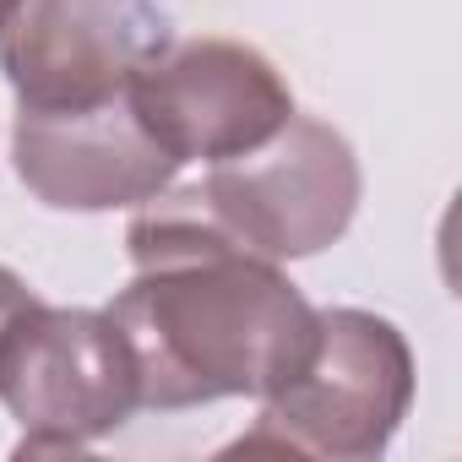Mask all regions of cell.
Here are the masks:
<instances>
[{"label": "cell", "instance_id": "6da1fadb", "mask_svg": "<svg viewBox=\"0 0 462 462\" xmlns=\"http://www.w3.org/2000/svg\"><path fill=\"white\" fill-rule=\"evenodd\" d=\"M136 278L109 300L142 408L174 413L223 397H273L316 348V305L283 262L240 245L196 190H158L125 228Z\"/></svg>", "mask_w": 462, "mask_h": 462}, {"label": "cell", "instance_id": "8992f818", "mask_svg": "<svg viewBox=\"0 0 462 462\" xmlns=\"http://www.w3.org/2000/svg\"><path fill=\"white\" fill-rule=\"evenodd\" d=\"M163 39L152 0H6L0 71L17 109H88L120 98Z\"/></svg>", "mask_w": 462, "mask_h": 462}, {"label": "cell", "instance_id": "52a82bcc", "mask_svg": "<svg viewBox=\"0 0 462 462\" xmlns=\"http://www.w3.org/2000/svg\"><path fill=\"white\" fill-rule=\"evenodd\" d=\"M12 163L17 180L55 212L142 207L180 174V163L136 120L131 88L88 109H17Z\"/></svg>", "mask_w": 462, "mask_h": 462}, {"label": "cell", "instance_id": "ba28073f", "mask_svg": "<svg viewBox=\"0 0 462 462\" xmlns=\"http://www.w3.org/2000/svg\"><path fill=\"white\" fill-rule=\"evenodd\" d=\"M39 305V289L23 278V273H12V267H0V343H6V332L28 316Z\"/></svg>", "mask_w": 462, "mask_h": 462}, {"label": "cell", "instance_id": "277c9868", "mask_svg": "<svg viewBox=\"0 0 462 462\" xmlns=\"http://www.w3.org/2000/svg\"><path fill=\"white\" fill-rule=\"evenodd\" d=\"M190 190L240 245L273 262H300L348 235L359 212V158L343 131L294 115L262 147L207 163V180Z\"/></svg>", "mask_w": 462, "mask_h": 462}, {"label": "cell", "instance_id": "7a4b0ae2", "mask_svg": "<svg viewBox=\"0 0 462 462\" xmlns=\"http://www.w3.org/2000/svg\"><path fill=\"white\" fill-rule=\"evenodd\" d=\"M413 408L408 337L375 310H316V348L289 386L262 397L256 424L223 457H327L370 462Z\"/></svg>", "mask_w": 462, "mask_h": 462}, {"label": "cell", "instance_id": "5b68a950", "mask_svg": "<svg viewBox=\"0 0 462 462\" xmlns=\"http://www.w3.org/2000/svg\"><path fill=\"white\" fill-rule=\"evenodd\" d=\"M131 109L174 163H223L294 120V88L245 39H163L131 77Z\"/></svg>", "mask_w": 462, "mask_h": 462}, {"label": "cell", "instance_id": "9c48e42d", "mask_svg": "<svg viewBox=\"0 0 462 462\" xmlns=\"http://www.w3.org/2000/svg\"><path fill=\"white\" fill-rule=\"evenodd\" d=\"M0 12H6V0H0Z\"/></svg>", "mask_w": 462, "mask_h": 462}, {"label": "cell", "instance_id": "3957f363", "mask_svg": "<svg viewBox=\"0 0 462 462\" xmlns=\"http://www.w3.org/2000/svg\"><path fill=\"white\" fill-rule=\"evenodd\" d=\"M0 402L17 419L12 457H77L136 408V359L109 310L33 305L0 343Z\"/></svg>", "mask_w": 462, "mask_h": 462}]
</instances>
